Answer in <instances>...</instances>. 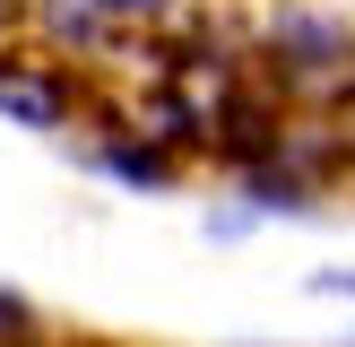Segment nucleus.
<instances>
[{
    "label": "nucleus",
    "mask_w": 355,
    "mask_h": 347,
    "mask_svg": "<svg viewBox=\"0 0 355 347\" xmlns=\"http://www.w3.org/2000/svg\"><path fill=\"white\" fill-rule=\"evenodd\" d=\"M96 87H87L78 61H61L52 44H0V121L9 130H78Z\"/></svg>",
    "instance_id": "2"
},
{
    "label": "nucleus",
    "mask_w": 355,
    "mask_h": 347,
    "mask_svg": "<svg viewBox=\"0 0 355 347\" xmlns=\"http://www.w3.org/2000/svg\"><path fill=\"white\" fill-rule=\"evenodd\" d=\"M96 17H104V26L148 35V26H173V17H182V0H96Z\"/></svg>",
    "instance_id": "7"
},
{
    "label": "nucleus",
    "mask_w": 355,
    "mask_h": 347,
    "mask_svg": "<svg viewBox=\"0 0 355 347\" xmlns=\"http://www.w3.org/2000/svg\"><path fill=\"white\" fill-rule=\"evenodd\" d=\"M321 104H329V121H338V130L355 139V69H347V78H338V87H329V96H321Z\"/></svg>",
    "instance_id": "9"
},
{
    "label": "nucleus",
    "mask_w": 355,
    "mask_h": 347,
    "mask_svg": "<svg viewBox=\"0 0 355 347\" xmlns=\"http://www.w3.org/2000/svg\"><path fill=\"white\" fill-rule=\"evenodd\" d=\"M234 183H243V200H252L260 217H312V208L329 200V191L312 183L295 156H277V165H252V174H234Z\"/></svg>",
    "instance_id": "5"
},
{
    "label": "nucleus",
    "mask_w": 355,
    "mask_h": 347,
    "mask_svg": "<svg viewBox=\"0 0 355 347\" xmlns=\"http://www.w3.org/2000/svg\"><path fill=\"white\" fill-rule=\"evenodd\" d=\"M0 347H52V321H44L17 287H0Z\"/></svg>",
    "instance_id": "6"
},
{
    "label": "nucleus",
    "mask_w": 355,
    "mask_h": 347,
    "mask_svg": "<svg viewBox=\"0 0 355 347\" xmlns=\"http://www.w3.org/2000/svg\"><path fill=\"white\" fill-rule=\"evenodd\" d=\"M87 174H104L113 191H139V200H165V191H182V156L165 148V139H148L121 104H87Z\"/></svg>",
    "instance_id": "4"
},
{
    "label": "nucleus",
    "mask_w": 355,
    "mask_h": 347,
    "mask_svg": "<svg viewBox=\"0 0 355 347\" xmlns=\"http://www.w3.org/2000/svg\"><path fill=\"white\" fill-rule=\"evenodd\" d=\"M355 69V26L338 9H277L260 26V78L277 96H329Z\"/></svg>",
    "instance_id": "1"
},
{
    "label": "nucleus",
    "mask_w": 355,
    "mask_h": 347,
    "mask_svg": "<svg viewBox=\"0 0 355 347\" xmlns=\"http://www.w3.org/2000/svg\"><path fill=\"white\" fill-rule=\"evenodd\" d=\"M26 26H35V0H0V44H17Z\"/></svg>",
    "instance_id": "10"
},
{
    "label": "nucleus",
    "mask_w": 355,
    "mask_h": 347,
    "mask_svg": "<svg viewBox=\"0 0 355 347\" xmlns=\"http://www.w3.org/2000/svg\"><path fill=\"white\" fill-rule=\"evenodd\" d=\"M312 295H355V278L347 269H312Z\"/></svg>",
    "instance_id": "11"
},
{
    "label": "nucleus",
    "mask_w": 355,
    "mask_h": 347,
    "mask_svg": "<svg viewBox=\"0 0 355 347\" xmlns=\"http://www.w3.org/2000/svg\"><path fill=\"white\" fill-rule=\"evenodd\" d=\"M252 226H260V208H252V200H234V208H217V217H208V235L234 243V235H252Z\"/></svg>",
    "instance_id": "8"
},
{
    "label": "nucleus",
    "mask_w": 355,
    "mask_h": 347,
    "mask_svg": "<svg viewBox=\"0 0 355 347\" xmlns=\"http://www.w3.org/2000/svg\"><path fill=\"white\" fill-rule=\"evenodd\" d=\"M286 139H295V104L277 96L260 69L252 78H225L217 96H208V156H217V165H234V174L277 165Z\"/></svg>",
    "instance_id": "3"
}]
</instances>
